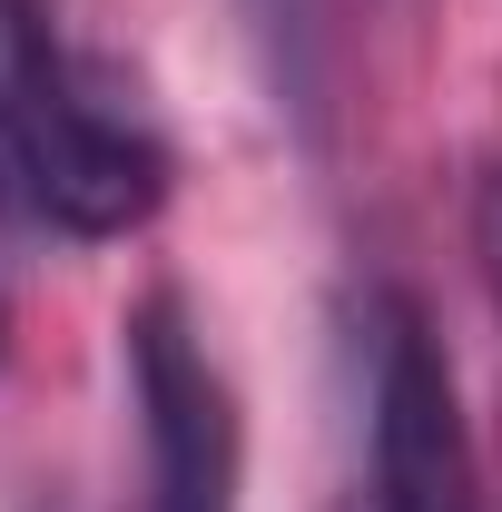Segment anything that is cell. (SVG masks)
Wrapping results in <instances>:
<instances>
[{"label": "cell", "instance_id": "5b68a950", "mask_svg": "<svg viewBox=\"0 0 502 512\" xmlns=\"http://www.w3.org/2000/svg\"><path fill=\"white\" fill-rule=\"evenodd\" d=\"M266 30H306V0H266Z\"/></svg>", "mask_w": 502, "mask_h": 512}, {"label": "cell", "instance_id": "8992f818", "mask_svg": "<svg viewBox=\"0 0 502 512\" xmlns=\"http://www.w3.org/2000/svg\"><path fill=\"white\" fill-rule=\"evenodd\" d=\"M0 197H10V168H0Z\"/></svg>", "mask_w": 502, "mask_h": 512}, {"label": "cell", "instance_id": "277c9868", "mask_svg": "<svg viewBox=\"0 0 502 512\" xmlns=\"http://www.w3.org/2000/svg\"><path fill=\"white\" fill-rule=\"evenodd\" d=\"M473 247H483V276H493V306H502V168L473 188Z\"/></svg>", "mask_w": 502, "mask_h": 512}, {"label": "cell", "instance_id": "7a4b0ae2", "mask_svg": "<svg viewBox=\"0 0 502 512\" xmlns=\"http://www.w3.org/2000/svg\"><path fill=\"white\" fill-rule=\"evenodd\" d=\"M128 394L148 434V512H237V473H247L237 394L178 296L128 306Z\"/></svg>", "mask_w": 502, "mask_h": 512}, {"label": "cell", "instance_id": "3957f363", "mask_svg": "<svg viewBox=\"0 0 502 512\" xmlns=\"http://www.w3.org/2000/svg\"><path fill=\"white\" fill-rule=\"evenodd\" d=\"M375 512H483L453 365L414 306H394L375 345Z\"/></svg>", "mask_w": 502, "mask_h": 512}, {"label": "cell", "instance_id": "6da1fadb", "mask_svg": "<svg viewBox=\"0 0 502 512\" xmlns=\"http://www.w3.org/2000/svg\"><path fill=\"white\" fill-rule=\"evenodd\" d=\"M0 168L69 237H128L168 197V148L69 69L40 0H0Z\"/></svg>", "mask_w": 502, "mask_h": 512}]
</instances>
